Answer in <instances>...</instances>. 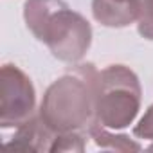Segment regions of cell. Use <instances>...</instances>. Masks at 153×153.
Here are the masks:
<instances>
[{
	"mask_svg": "<svg viewBox=\"0 0 153 153\" xmlns=\"http://www.w3.org/2000/svg\"><path fill=\"white\" fill-rule=\"evenodd\" d=\"M142 0H92V15L105 27H128L137 22Z\"/></svg>",
	"mask_w": 153,
	"mask_h": 153,
	"instance_id": "5b68a950",
	"label": "cell"
},
{
	"mask_svg": "<svg viewBox=\"0 0 153 153\" xmlns=\"http://www.w3.org/2000/svg\"><path fill=\"white\" fill-rule=\"evenodd\" d=\"M88 135L103 149H117V151H139L140 149V144L130 140L128 135H114V133L106 131V128L101 126L99 123L90 128Z\"/></svg>",
	"mask_w": 153,
	"mask_h": 153,
	"instance_id": "52a82bcc",
	"label": "cell"
},
{
	"mask_svg": "<svg viewBox=\"0 0 153 153\" xmlns=\"http://www.w3.org/2000/svg\"><path fill=\"white\" fill-rule=\"evenodd\" d=\"M36 115V90L31 78L16 65L0 70V126L18 128Z\"/></svg>",
	"mask_w": 153,
	"mask_h": 153,
	"instance_id": "277c9868",
	"label": "cell"
},
{
	"mask_svg": "<svg viewBox=\"0 0 153 153\" xmlns=\"http://www.w3.org/2000/svg\"><path fill=\"white\" fill-rule=\"evenodd\" d=\"M139 34L146 40H153V0H142L137 18Z\"/></svg>",
	"mask_w": 153,
	"mask_h": 153,
	"instance_id": "9c48e42d",
	"label": "cell"
},
{
	"mask_svg": "<svg viewBox=\"0 0 153 153\" xmlns=\"http://www.w3.org/2000/svg\"><path fill=\"white\" fill-rule=\"evenodd\" d=\"M142 90L137 74L126 65H108L97 76L96 119L110 130L128 128L140 110Z\"/></svg>",
	"mask_w": 153,
	"mask_h": 153,
	"instance_id": "3957f363",
	"label": "cell"
},
{
	"mask_svg": "<svg viewBox=\"0 0 153 153\" xmlns=\"http://www.w3.org/2000/svg\"><path fill=\"white\" fill-rule=\"evenodd\" d=\"M56 133H52L38 115H34L31 121L16 128V133L13 140L6 142L7 148L22 149V151H51L52 140Z\"/></svg>",
	"mask_w": 153,
	"mask_h": 153,
	"instance_id": "8992f818",
	"label": "cell"
},
{
	"mask_svg": "<svg viewBox=\"0 0 153 153\" xmlns=\"http://www.w3.org/2000/svg\"><path fill=\"white\" fill-rule=\"evenodd\" d=\"M149 149H153V144H151V146H149Z\"/></svg>",
	"mask_w": 153,
	"mask_h": 153,
	"instance_id": "8fae6325",
	"label": "cell"
},
{
	"mask_svg": "<svg viewBox=\"0 0 153 153\" xmlns=\"http://www.w3.org/2000/svg\"><path fill=\"white\" fill-rule=\"evenodd\" d=\"M24 20L34 38L61 61L83 59L92 45V25L65 0H25Z\"/></svg>",
	"mask_w": 153,
	"mask_h": 153,
	"instance_id": "7a4b0ae2",
	"label": "cell"
},
{
	"mask_svg": "<svg viewBox=\"0 0 153 153\" xmlns=\"http://www.w3.org/2000/svg\"><path fill=\"white\" fill-rule=\"evenodd\" d=\"M133 135L137 139H149V140H153V105L146 110V114L135 124Z\"/></svg>",
	"mask_w": 153,
	"mask_h": 153,
	"instance_id": "30bf717a",
	"label": "cell"
},
{
	"mask_svg": "<svg viewBox=\"0 0 153 153\" xmlns=\"http://www.w3.org/2000/svg\"><path fill=\"white\" fill-rule=\"evenodd\" d=\"M99 70L92 63L68 68L45 90L38 117L52 133L83 131L97 124L96 87Z\"/></svg>",
	"mask_w": 153,
	"mask_h": 153,
	"instance_id": "6da1fadb",
	"label": "cell"
},
{
	"mask_svg": "<svg viewBox=\"0 0 153 153\" xmlns=\"http://www.w3.org/2000/svg\"><path fill=\"white\" fill-rule=\"evenodd\" d=\"M85 139H87V133H83V131L58 133L52 140L51 151H83L87 146Z\"/></svg>",
	"mask_w": 153,
	"mask_h": 153,
	"instance_id": "ba28073f",
	"label": "cell"
}]
</instances>
